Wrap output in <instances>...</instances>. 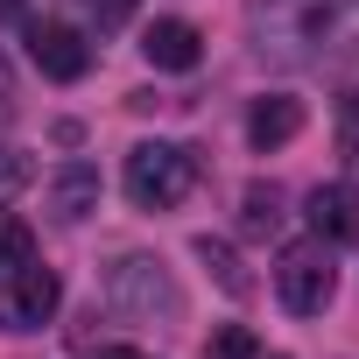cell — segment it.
Listing matches in <instances>:
<instances>
[{"label":"cell","instance_id":"1","mask_svg":"<svg viewBox=\"0 0 359 359\" xmlns=\"http://www.w3.org/2000/svg\"><path fill=\"white\" fill-rule=\"evenodd\" d=\"M247 22L268 64H317L324 43L338 36V0H254Z\"/></svg>","mask_w":359,"mask_h":359},{"label":"cell","instance_id":"2","mask_svg":"<svg viewBox=\"0 0 359 359\" xmlns=\"http://www.w3.org/2000/svg\"><path fill=\"white\" fill-rule=\"evenodd\" d=\"M120 184H127V198L141 212H176L198 191V155L184 141H141V148H127V176Z\"/></svg>","mask_w":359,"mask_h":359},{"label":"cell","instance_id":"3","mask_svg":"<svg viewBox=\"0 0 359 359\" xmlns=\"http://www.w3.org/2000/svg\"><path fill=\"white\" fill-rule=\"evenodd\" d=\"M106 303H113L120 317H134V324H176V317H184V289H176L169 268L148 261V254H120V261H113Z\"/></svg>","mask_w":359,"mask_h":359},{"label":"cell","instance_id":"4","mask_svg":"<svg viewBox=\"0 0 359 359\" xmlns=\"http://www.w3.org/2000/svg\"><path fill=\"white\" fill-rule=\"evenodd\" d=\"M275 296H282L289 317H317V310L338 296V268H331L324 240H310V247H282V261H275Z\"/></svg>","mask_w":359,"mask_h":359},{"label":"cell","instance_id":"5","mask_svg":"<svg viewBox=\"0 0 359 359\" xmlns=\"http://www.w3.org/2000/svg\"><path fill=\"white\" fill-rule=\"evenodd\" d=\"M64 303V282L43 261H15L0 268V331H43Z\"/></svg>","mask_w":359,"mask_h":359},{"label":"cell","instance_id":"6","mask_svg":"<svg viewBox=\"0 0 359 359\" xmlns=\"http://www.w3.org/2000/svg\"><path fill=\"white\" fill-rule=\"evenodd\" d=\"M29 57H36V71L57 78V85H78V78L92 71V43H85L71 22H36V29H29Z\"/></svg>","mask_w":359,"mask_h":359},{"label":"cell","instance_id":"7","mask_svg":"<svg viewBox=\"0 0 359 359\" xmlns=\"http://www.w3.org/2000/svg\"><path fill=\"white\" fill-rule=\"evenodd\" d=\"M43 212H50L57 226L92 219V212H99V169H92V162H64L50 184H43Z\"/></svg>","mask_w":359,"mask_h":359},{"label":"cell","instance_id":"8","mask_svg":"<svg viewBox=\"0 0 359 359\" xmlns=\"http://www.w3.org/2000/svg\"><path fill=\"white\" fill-rule=\"evenodd\" d=\"M141 57H148L155 71H198L205 36H198V22H184V15H162V22L141 36Z\"/></svg>","mask_w":359,"mask_h":359},{"label":"cell","instance_id":"9","mask_svg":"<svg viewBox=\"0 0 359 359\" xmlns=\"http://www.w3.org/2000/svg\"><path fill=\"white\" fill-rule=\"evenodd\" d=\"M296 134H303V99H289V92L254 99V113H247V141L254 148H289Z\"/></svg>","mask_w":359,"mask_h":359},{"label":"cell","instance_id":"10","mask_svg":"<svg viewBox=\"0 0 359 359\" xmlns=\"http://www.w3.org/2000/svg\"><path fill=\"white\" fill-rule=\"evenodd\" d=\"M310 226H317V240H359V198L345 191V184H317L310 191Z\"/></svg>","mask_w":359,"mask_h":359},{"label":"cell","instance_id":"11","mask_svg":"<svg viewBox=\"0 0 359 359\" xmlns=\"http://www.w3.org/2000/svg\"><path fill=\"white\" fill-rule=\"evenodd\" d=\"M240 226L261 240V233H275L282 226V191L275 184H247V198H240Z\"/></svg>","mask_w":359,"mask_h":359},{"label":"cell","instance_id":"12","mask_svg":"<svg viewBox=\"0 0 359 359\" xmlns=\"http://www.w3.org/2000/svg\"><path fill=\"white\" fill-rule=\"evenodd\" d=\"M198 261L219 275V289H226V296H247V289H254V282H247V268H240V254H233L226 240H212V233H205V240H198Z\"/></svg>","mask_w":359,"mask_h":359},{"label":"cell","instance_id":"13","mask_svg":"<svg viewBox=\"0 0 359 359\" xmlns=\"http://www.w3.org/2000/svg\"><path fill=\"white\" fill-rule=\"evenodd\" d=\"M29 184H36V155H29V148H8V141H0V205H15Z\"/></svg>","mask_w":359,"mask_h":359},{"label":"cell","instance_id":"14","mask_svg":"<svg viewBox=\"0 0 359 359\" xmlns=\"http://www.w3.org/2000/svg\"><path fill=\"white\" fill-rule=\"evenodd\" d=\"M205 359H261V338H254L247 324H226V331L205 338Z\"/></svg>","mask_w":359,"mask_h":359},{"label":"cell","instance_id":"15","mask_svg":"<svg viewBox=\"0 0 359 359\" xmlns=\"http://www.w3.org/2000/svg\"><path fill=\"white\" fill-rule=\"evenodd\" d=\"M338 148H345V162H352V176H359V92L338 99Z\"/></svg>","mask_w":359,"mask_h":359},{"label":"cell","instance_id":"16","mask_svg":"<svg viewBox=\"0 0 359 359\" xmlns=\"http://www.w3.org/2000/svg\"><path fill=\"white\" fill-rule=\"evenodd\" d=\"M85 8H92V22H99V29H120V22L134 15V0H85Z\"/></svg>","mask_w":359,"mask_h":359},{"label":"cell","instance_id":"17","mask_svg":"<svg viewBox=\"0 0 359 359\" xmlns=\"http://www.w3.org/2000/svg\"><path fill=\"white\" fill-rule=\"evenodd\" d=\"M8 120H15V64L0 57V127H8Z\"/></svg>","mask_w":359,"mask_h":359},{"label":"cell","instance_id":"18","mask_svg":"<svg viewBox=\"0 0 359 359\" xmlns=\"http://www.w3.org/2000/svg\"><path fill=\"white\" fill-rule=\"evenodd\" d=\"M99 359H141V352H134V345H106Z\"/></svg>","mask_w":359,"mask_h":359},{"label":"cell","instance_id":"19","mask_svg":"<svg viewBox=\"0 0 359 359\" xmlns=\"http://www.w3.org/2000/svg\"><path fill=\"white\" fill-rule=\"evenodd\" d=\"M0 22H22V0H0Z\"/></svg>","mask_w":359,"mask_h":359}]
</instances>
